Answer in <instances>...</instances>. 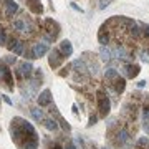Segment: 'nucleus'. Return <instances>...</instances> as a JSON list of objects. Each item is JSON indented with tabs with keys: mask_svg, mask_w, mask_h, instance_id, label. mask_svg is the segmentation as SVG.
<instances>
[{
	"mask_svg": "<svg viewBox=\"0 0 149 149\" xmlns=\"http://www.w3.org/2000/svg\"><path fill=\"white\" fill-rule=\"evenodd\" d=\"M3 2H5L3 3V15H5V18H10L18 12V3L13 0H3Z\"/></svg>",
	"mask_w": 149,
	"mask_h": 149,
	"instance_id": "12",
	"label": "nucleus"
},
{
	"mask_svg": "<svg viewBox=\"0 0 149 149\" xmlns=\"http://www.w3.org/2000/svg\"><path fill=\"white\" fill-rule=\"evenodd\" d=\"M10 136L18 149H38V134L32 124L20 116H15L10 121Z\"/></svg>",
	"mask_w": 149,
	"mask_h": 149,
	"instance_id": "1",
	"label": "nucleus"
},
{
	"mask_svg": "<svg viewBox=\"0 0 149 149\" xmlns=\"http://www.w3.org/2000/svg\"><path fill=\"white\" fill-rule=\"evenodd\" d=\"M42 123L48 131H56V129H58V123L55 121V119H52V118H43Z\"/></svg>",
	"mask_w": 149,
	"mask_h": 149,
	"instance_id": "21",
	"label": "nucleus"
},
{
	"mask_svg": "<svg viewBox=\"0 0 149 149\" xmlns=\"http://www.w3.org/2000/svg\"><path fill=\"white\" fill-rule=\"evenodd\" d=\"M63 61H65V55L60 52V48H53V50L50 52V56H48V65L53 70H56V68L61 66Z\"/></svg>",
	"mask_w": 149,
	"mask_h": 149,
	"instance_id": "7",
	"label": "nucleus"
},
{
	"mask_svg": "<svg viewBox=\"0 0 149 149\" xmlns=\"http://www.w3.org/2000/svg\"><path fill=\"white\" fill-rule=\"evenodd\" d=\"M0 83L3 85L7 91H13L15 83H13V74L8 65L3 63V60H0Z\"/></svg>",
	"mask_w": 149,
	"mask_h": 149,
	"instance_id": "2",
	"label": "nucleus"
},
{
	"mask_svg": "<svg viewBox=\"0 0 149 149\" xmlns=\"http://www.w3.org/2000/svg\"><path fill=\"white\" fill-rule=\"evenodd\" d=\"M30 113H32V118L35 119L37 123H40V121H43V113H42V109H38V108H32L30 109Z\"/></svg>",
	"mask_w": 149,
	"mask_h": 149,
	"instance_id": "24",
	"label": "nucleus"
},
{
	"mask_svg": "<svg viewBox=\"0 0 149 149\" xmlns=\"http://www.w3.org/2000/svg\"><path fill=\"white\" fill-rule=\"evenodd\" d=\"M50 113H52V114L55 116L53 119H55L56 123H58V124H60V126H61V128L65 129V131H68V133L71 131V126H70V124H68L66 121H65V118H63V116H61V114L58 113V109H56V106H55L53 103L50 104Z\"/></svg>",
	"mask_w": 149,
	"mask_h": 149,
	"instance_id": "11",
	"label": "nucleus"
},
{
	"mask_svg": "<svg viewBox=\"0 0 149 149\" xmlns=\"http://www.w3.org/2000/svg\"><path fill=\"white\" fill-rule=\"evenodd\" d=\"M32 28H33L32 25H30L27 20H23V18L13 20V30H17V32H30Z\"/></svg>",
	"mask_w": 149,
	"mask_h": 149,
	"instance_id": "15",
	"label": "nucleus"
},
{
	"mask_svg": "<svg viewBox=\"0 0 149 149\" xmlns=\"http://www.w3.org/2000/svg\"><path fill=\"white\" fill-rule=\"evenodd\" d=\"M61 32V27L58 25V22H55L53 18H47L45 20V35L52 37L53 40H56Z\"/></svg>",
	"mask_w": 149,
	"mask_h": 149,
	"instance_id": "6",
	"label": "nucleus"
},
{
	"mask_svg": "<svg viewBox=\"0 0 149 149\" xmlns=\"http://www.w3.org/2000/svg\"><path fill=\"white\" fill-rule=\"evenodd\" d=\"M71 8H74L76 12H80V13H83V8H80V7L76 5V3H71Z\"/></svg>",
	"mask_w": 149,
	"mask_h": 149,
	"instance_id": "36",
	"label": "nucleus"
},
{
	"mask_svg": "<svg viewBox=\"0 0 149 149\" xmlns=\"http://www.w3.org/2000/svg\"><path fill=\"white\" fill-rule=\"evenodd\" d=\"M111 85H113V90H114V93L121 95L123 91L126 90V78H124V76H118L116 80L111 81Z\"/></svg>",
	"mask_w": 149,
	"mask_h": 149,
	"instance_id": "16",
	"label": "nucleus"
},
{
	"mask_svg": "<svg viewBox=\"0 0 149 149\" xmlns=\"http://www.w3.org/2000/svg\"><path fill=\"white\" fill-rule=\"evenodd\" d=\"M71 68V65H68V66H65L63 68V71H60V76H66L68 74V70Z\"/></svg>",
	"mask_w": 149,
	"mask_h": 149,
	"instance_id": "33",
	"label": "nucleus"
},
{
	"mask_svg": "<svg viewBox=\"0 0 149 149\" xmlns=\"http://www.w3.org/2000/svg\"><path fill=\"white\" fill-rule=\"evenodd\" d=\"M109 38H111V33H109L106 28L101 25L100 32H98V42L101 43V47H108V43H109Z\"/></svg>",
	"mask_w": 149,
	"mask_h": 149,
	"instance_id": "17",
	"label": "nucleus"
},
{
	"mask_svg": "<svg viewBox=\"0 0 149 149\" xmlns=\"http://www.w3.org/2000/svg\"><path fill=\"white\" fill-rule=\"evenodd\" d=\"M123 71H124V78L133 80V78H136V76L141 73V66H139L138 63L129 61V63H124V66H123Z\"/></svg>",
	"mask_w": 149,
	"mask_h": 149,
	"instance_id": "9",
	"label": "nucleus"
},
{
	"mask_svg": "<svg viewBox=\"0 0 149 149\" xmlns=\"http://www.w3.org/2000/svg\"><path fill=\"white\" fill-rule=\"evenodd\" d=\"M111 139H113V143H114L116 148H124V146L131 141V133H129L128 128H118L116 134H114Z\"/></svg>",
	"mask_w": 149,
	"mask_h": 149,
	"instance_id": "4",
	"label": "nucleus"
},
{
	"mask_svg": "<svg viewBox=\"0 0 149 149\" xmlns=\"http://www.w3.org/2000/svg\"><path fill=\"white\" fill-rule=\"evenodd\" d=\"M141 148H148L149 149V139L148 138H139L138 139V149Z\"/></svg>",
	"mask_w": 149,
	"mask_h": 149,
	"instance_id": "25",
	"label": "nucleus"
},
{
	"mask_svg": "<svg viewBox=\"0 0 149 149\" xmlns=\"http://www.w3.org/2000/svg\"><path fill=\"white\" fill-rule=\"evenodd\" d=\"M52 100H53V98H52V91L47 88V90H43L42 93H40V96L37 98V103H38L40 108H45V106H50V104H52Z\"/></svg>",
	"mask_w": 149,
	"mask_h": 149,
	"instance_id": "13",
	"label": "nucleus"
},
{
	"mask_svg": "<svg viewBox=\"0 0 149 149\" xmlns=\"http://www.w3.org/2000/svg\"><path fill=\"white\" fill-rule=\"evenodd\" d=\"M100 55H101V60L106 61V63H109L113 60V53H111V48L109 47H101L100 48Z\"/></svg>",
	"mask_w": 149,
	"mask_h": 149,
	"instance_id": "20",
	"label": "nucleus"
},
{
	"mask_svg": "<svg viewBox=\"0 0 149 149\" xmlns=\"http://www.w3.org/2000/svg\"><path fill=\"white\" fill-rule=\"evenodd\" d=\"M143 129L146 131V134H149V121H143Z\"/></svg>",
	"mask_w": 149,
	"mask_h": 149,
	"instance_id": "35",
	"label": "nucleus"
},
{
	"mask_svg": "<svg viewBox=\"0 0 149 149\" xmlns=\"http://www.w3.org/2000/svg\"><path fill=\"white\" fill-rule=\"evenodd\" d=\"M128 30H129V33H131L133 38H139L143 35V33H141V25H139V22H136V20H134V23L128 28Z\"/></svg>",
	"mask_w": 149,
	"mask_h": 149,
	"instance_id": "22",
	"label": "nucleus"
},
{
	"mask_svg": "<svg viewBox=\"0 0 149 149\" xmlns=\"http://www.w3.org/2000/svg\"><path fill=\"white\" fill-rule=\"evenodd\" d=\"M118 76H119V71L114 68H108L106 71H104V78H106L108 81H113V80H116Z\"/></svg>",
	"mask_w": 149,
	"mask_h": 149,
	"instance_id": "23",
	"label": "nucleus"
},
{
	"mask_svg": "<svg viewBox=\"0 0 149 149\" xmlns=\"http://www.w3.org/2000/svg\"><path fill=\"white\" fill-rule=\"evenodd\" d=\"M139 25H141V33H143V37L149 38V25L148 23H143V22H139Z\"/></svg>",
	"mask_w": 149,
	"mask_h": 149,
	"instance_id": "26",
	"label": "nucleus"
},
{
	"mask_svg": "<svg viewBox=\"0 0 149 149\" xmlns=\"http://www.w3.org/2000/svg\"><path fill=\"white\" fill-rule=\"evenodd\" d=\"M33 65L30 63V61H22L18 66H17V70H15V74H17V78L18 80H30L32 78V74H33Z\"/></svg>",
	"mask_w": 149,
	"mask_h": 149,
	"instance_id": "5",
	"label": "nucleus"
},
{
	"mask_svg": "<svg viewBox=\"0 0 149 149\" xmlns=\"http://www.w3.org/2000/svg\"><path fill=\"white\" fill-rule=\"evenodd\" d=\"M48 52V45L47 43H43V42H40V43H35L33 45V48H32V52L28 53V56L27 58H40V56H43V55Z\"/></svg>",
	"mask_w": 149,
	"mask_h": 149,
	"instance_id": "10",
	"label": "nucleus"
},
{
	"mask_svg": "<svg viewBox=\"0 0 149 149\" xmlns=\"http://www.w3.org/2000/svg\"><path fill=\"white\" fill-rule=\"evenodd\" d=\"M96 104H98V111H100V116L98 118H106L109 114L111 101H109V96H108L106 91L100 90L96 93Z\"/></svg>",
	"mask_w": 149,
	"mask_h": 149,
	"instance_id": "3",
	"label": "nucleus"
},
{
	"mask_svg": "<svg viewBox=\"0 0 149 149\" xmlns=\"http://www.w3.org/2000/svg\"><path fill=\"white\" fill-rule=\"evenodd\" d=\"M138 86H139V88H144V86H146V81H139Z\"/></svg>",
	"mask_w": 149,
	"mask_h": 149,
	"instance_id": "37",
	"label": "nucleus"
},
{
	"mask_svg": "<svg viewBox=\"0 0 149 149\" xmlns=\"http://www.w3.org/2000/svg\"><path fill=\"white\" fill-rule=\"evenodd\" d=\"M7 45V33L3 28H0V47H5Z\"/></svg>",
	"mask_w": 149,
	"mask_h": 149,
	"instance_id": "28",
	"label": "nucleus"
},
{
	"mask_svg": "<svg viewBox=\"0 0 149 149\" xmlns=\"http://www.w3.org/2000/svg\"><path fill=\"white\" fill-rule=\"evenodd\" d=\"M60 52L65 55V58L71 56L73 55V45H71V42L70 40H63V42L60 43Z\"/></svg>",
	"mask_w": 149,
	"mask_h": 149,
	"instance_id": "18",
	"label": "nucleus"
},
{
	"mask_svg": "<svg viewBox=\"0 0 149 149\" xmlns=\"http://www.w3.org/2000/svg\"><path fill=\"white\" fill-rule=\"evenodd\" d=\"M71 68L74 71H78V73H86L88 71V66H86V63L83 60H74L73 63H71Z\"/></svg>",
	"mask_w": 149,
	"mask_h": 149,
	"instance_id": "19",
	"label": "nucleus"
},
{
	"mask_svg": "<svg viewBox=\"0 0 149 149\" xmlns=\"http://www.w3.org/2000/svg\"><path fill=\"white\" fill-rule=\"evenodd\" d=\"M103 149H108V148H103Z\"/></svg>",
	"mask_w": 149,
	"mask_h": 149,
	"instance_id": "39",
	"label": "nucleus"
},
{
	"mask_svg": "<svg viewBox=\"0 0 149 149\" xmlns=\"http://www.w3.org/2000/svg\"><path fill=\"white\" fill-rule=\"evenodd\" d=\"M25 2H27L28 10L32 12L33 15H42L43 13V5L40 0H25Z\"/></svg>",
	"mask_w": 149,
	"mask_h": 149,
	"instance_id": "14",
	"label": "nucleus"
},
{
	"mask_svg": "<svg viewBox=\"0 0 149 149\" xmlns=\"http://www.w3.org/2000/svg\"><path fill=\"white\" fill-rule=\"evenodd\" d=\"M53 149H63V148H61L58 143H55V144H53Z\"/></svg>",
	"mask_w": 149,
	"mask_h": 149,
	"instance_id": "38",
	"label": "nucleus"
},
{
	"mask_svg": "<svg viewBox=\"0 0 149 149\" xmlns=\"http://www.w3.org/2000/svg\"><path fill=\"white\" fill-rule=\"evenodd\" d=\"M63 149H76V146H74L73 141H70V139H68V141H66V144H65V148H63Z\"/></svg>",
	"mask_w": 149,
	"mask_h": 149,
	"instance_id": "31",
	"label": "nucleus"
},
{
	"mask_svg": "<svg viewBox=\"0 0 149 149\" xmlns=\"http://www.w3.org/2000/svg\"><path fill=\"white\" fill-rule=\"evenodd\" d=\"M139 58H141V61H143V63H149V52H148V50H141Z\"/></svg>",
	"mask_w": 149,
	"mask_h": 149,
	"instance_id": "27",
	"label": "nucleus"
},
{
	"mask_svg": "<svg viewBox=\"0 0 149 149\" xmlns=\"http://www.w3.org/2000/svg\"><path fill=\"white\" fill-rule=\"evenodd\" d=\"M109 2H111V0H101V3H100V8H101V10H104V8L109 5Z\"/></svg>",
	"mask_w": 149,
	"mask_h": 149,
	"instance_id": "32",
	"label": "nucleus"
},
{
	"mask_svg": "<svg viewBox=\"0 0 149 149\" xmlns=\"http://www.w3.org/2000/svg\"><path fill=\"white\" fill-rule=\"evenodd\" d=\"M96 121H98V116H96V114H91L90 121H88V128H91L93 124H96Z\"/></svg>",
	"mask_w": 149,
	"mask_h": 149,
	"instance_id": "30",
	"label": "nucleus"
},
{
	"mask_svg": "<svg viewBox=\"0 0 149 149\" xmlns=\"http://www.w3.org/2000/svg\"><path fill=\"white\" fill-rule=\"evenodd\" d=\"M23 45L25 43L23 42H20L18 38H13V37H10V38H7V45L5 47L10 50L13 55H17V56H20V55H23Z\"/></svg>",
	"mask_w": 149,
	"mask_h": 149,
	"instance_id": "8",
	"label": "nucleus"
},
{
	"mask_svg": "<svg viewBox=\"0 0 149 149\" xmlns=\"http://www.w3.org/2000/svg\"><path fill=\"white\" fill-rule=\"evenodd\" d=\"M15 61H17V56H7V58H3V63L5 65H15Z\"/></svg>",
	"mask_w": 149,
	"mask_h": 149,
	"instance_id": "29",
	"label": "nucleus"
},
{
	"mask_svg": "<svg viewBox=\"0 0 149 149\" xmlns=\"http://www.w3.org/2000/svg\"><path fill=\"white\" fill-rule=\"evenodd\" d=\"M2 98H3V101H5L8 106H12V104H13V103H12V100H10V98H8L7 95H2Z\"/></svg>",
	"mask_w": 149,
	"mask_h": 149,
	"instance_id": "34",
	"label": "nucleus"
}]
</instances>
